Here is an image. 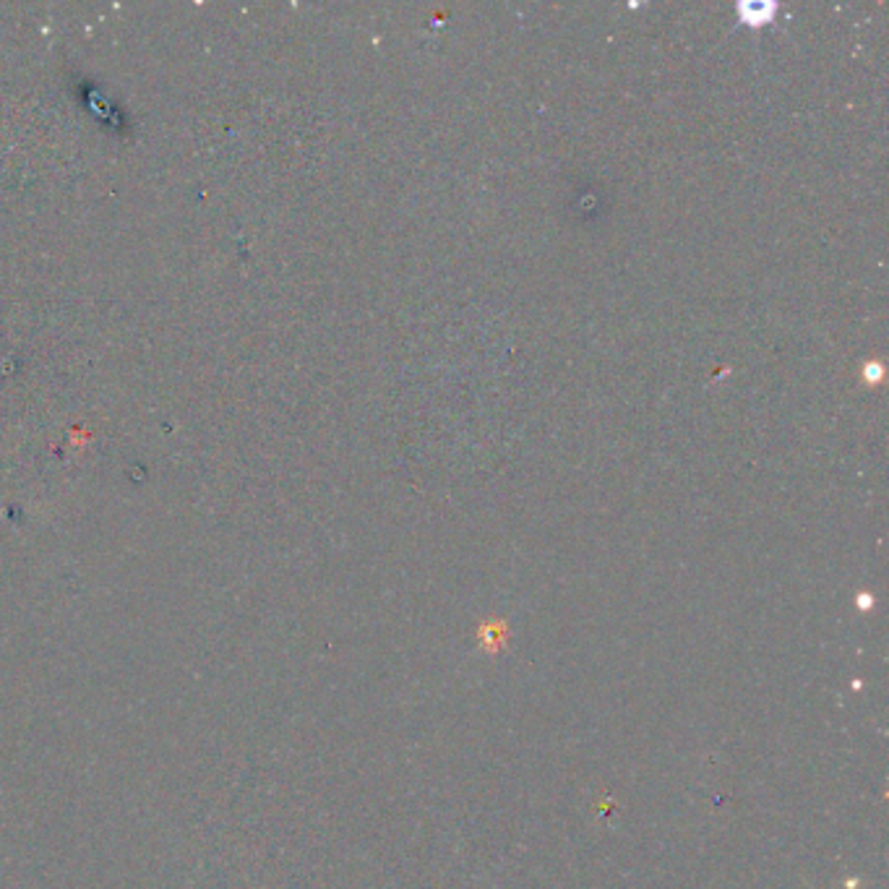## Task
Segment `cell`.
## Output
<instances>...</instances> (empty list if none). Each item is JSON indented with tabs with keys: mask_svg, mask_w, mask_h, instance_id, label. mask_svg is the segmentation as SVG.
<instances>
[{
	"mask_svg": "<svg viewBox=\"0 0 889 889\" xmlns=\"http://www.w3.org/2000/svg\"><path fill=\"white\" fill-rule=\"evenodd\" d=\"M774 9H778V5L761 3V0H754V3H738L741 19H744V22L752 24V26H759V24L770 22V19L774 16Z\"/></svg>",
	"mask_w": 889,
	"mask_h": 889,
	"instance_id": "cell-1",
	"label": "cell"
}]
</instances>
